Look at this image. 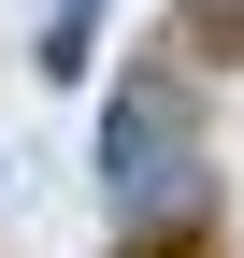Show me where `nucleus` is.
<instances>
[{"label": "nucleus", "mask_w": 244, "mask_h": 258, "mask_svg": "<svg viewBox=\"0 0 244 258\" xmlns=\"http://www.w3.org/2000/svg\"><path fill=\"white\" fill-rule=\"evenodd\" d=\"M130 258H230L216 215H172V230H130Z\"/></svg>", "instance_id": "nucleus-1"}, {"label": "nucleus", "mask_w": 244, "mask_h": 258, "mask_svg": "<svg viewBox=\"0 0 244 258\" xmlns=\"http://www.w3.org/2000/svg\"><path fill=\"white\" fill-rule=\"evenodd\" d=\"M187 57H244V0H201L187 15Z\"/></svg>", "instance_id": "nucleus-2"}]
</instances>
